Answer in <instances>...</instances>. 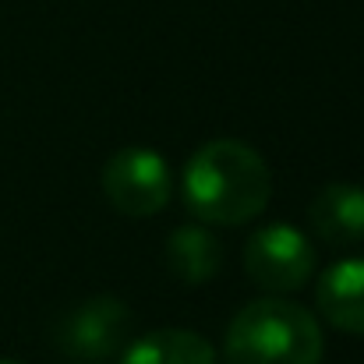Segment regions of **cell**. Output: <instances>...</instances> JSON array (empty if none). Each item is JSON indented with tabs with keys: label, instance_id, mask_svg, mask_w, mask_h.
Masks as SVG:
<instances>
[{
	"label": "cell",
	"instance_id": "obj_8",
	"mask_svg": "<svg viewBox=\"0 0 364 364\" xmlns=\"http://www.w3.org/2000/svg\"><path fill=\"white\" fill-rule=\"evenodd\" d=\"M121 364H220L205 336L191 329H156L141 333L124 347Z\"/></svg>",
	"mask_w": 364,
	"mask_h": 364
},
{
	"label": "cell",
	"instance_id": "obj_3",
	"mask_svg": "<svg viewBox=\"0 0 364 364\" xmlns=\"http://www.w3.org/2000/svg\"><path fill=\"white\" fill-rule=\"evenodd\" d=\"M131 311L121 297L114 294H96L75 308H68L57 322L53 343L60 347L64 358L75 361H103L121 354L131 340Z\"/></svg>",
	"mask_w": 364,
	"mask_h": 364
},
{
	"label": "cell",
	"instance_id": "obj_4",
	"mask_svg": "<svg viewBox=\"0 0 364 364\" xmlns=\"http://www.w3.org/2000/svg\"><path fill=\"white\" fill-rule=\"evenodd\" d=\"M170 191L173 184H170L166 159L145 145L114 152L110 163L103 166V195L121 216H131V220L156 216L159 209H166Z\"/></svg>",
	"mask_w": 364,
	"mask_h": 364
},
{
	"label": "cell",
	"instance_id": "obj_5",
	"mask_svg": "<svg viewBox=\"0 0 364 364\" xmlns=\"http://www.w3.org/2000/svg\"><path fill=\"white\" fill-rule=\"evenodd\" d=\"M244 269L269 294L301 290L315 272V247L290 223H265L244 244Z\"/></svg>",
	"mask_w": 364,
	"mask_h": 364
},
{
	"label": "cell",
	"instance_id": "obj_6",
	"mask_svg": "<svg viewBox=\"0 0 364 364\" xmlns=\"http://www.w3.org/2000/svg\"><path fill=\"white\" fill-rule=\"evenodd\" d=\"M315 237L329 247H354L364 241V188L361 184H326L308 205Z\"/></svg>",
	"mask_w": 364,
	"mask_h": 364
},
{
	"label": "cell",
	"instance_id": "obj_1",
	"mask_svg": "<svg viewBox=\"0 0 364 364\" xmlns=\"http://www.w3.org/2000/svg\"><path fill=\"white\" fill-rule=\"evenodd\" d=\"M181 198L202 223L241 227L262 216L272 198L269 163L237 138H213L184 163Z\"/></svg>",
	"mask_w": 364,
	"mask_h": 364
},
{
	"label": "cell",
	"instance_id": "obj_9",
	"mask_svg": "<svg viewBox=\"0 0 364 364\" xmlns=\"http://www.w3.org/2000/svg\"><path fill=\"white\" fill-rule=\"evenodd\" d=\"M166 265L181 283H191V287L209 283L223 265V244L216 241L205 227L184 223L166 241Z\"/></svg>",
	"mask_w": 364,
	"mask_h": 364
},
{
	"label": "cell",
	"instance_id": "obj_7",
	"mask_svg": "<svg viewBox=\"0 0 364 364\" xmlns=\"http://www.w3.org/2000/svg\"><path fill=\"white\" fill-rule=\"evenodd\" d=\"M322 318L350 336H364V258L333 262L315 290Z\"/></svg>",
	"mask_w": 364,
	"mask_h": 364
},
{
	"label": "cell",
	"instance_id": "obj_2",
	"mask_svg": "<svg viewBox=\"0 0 364 364\" xmlns=\"http://www.w3.org/2000/svg\"><path fill=\"white\" fill-rule=\"evenodd\" d=\"M326 336L318 318L283 297H262L234 315L223 361L227 364H318Z\"/></svg>",
	"mask_w": 364,
	"mask_h": 364
},
{
	"label": "cell",
	"instance_id": "obj_10",
	"mask_svg": "<svg viewBox=\"0 0 364 364\" xmlns=\"http://www.w3.org/2000/svg\"><path fill=\"white\" fill-rule=\"evenodd\" d=\"M0 364H18V361H11V358H0Z\"/></svg>",
	"mask_w": 364,
	"mask_h": 364
}]
</instances>
